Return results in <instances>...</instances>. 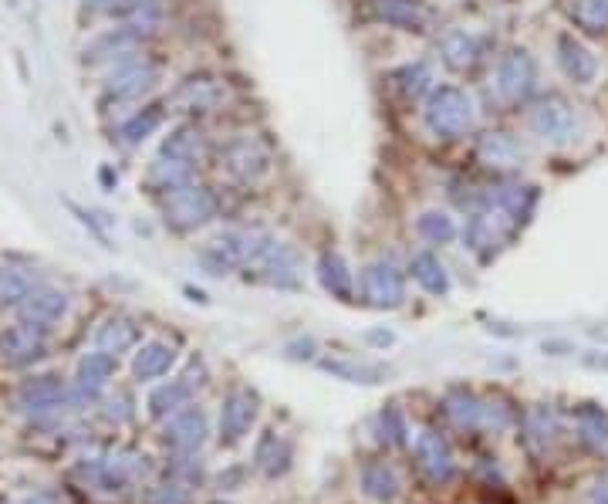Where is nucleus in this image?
I'll return each mask as SVG.
<instances>
[{
	"label": "nucleus",
	"instance_id": "obj_1",
	"mask_svg": "<svg viewBox=\"0 0 608 504\" xmlns=\"http://www.w3.org/2000/svg\"><path fill=\"white\" fill-rule=\"evenodd\" d=\"M423 122L433 136L440 139H463L470 136L477 112H473V99L456 85L429 88L426 105H423Z\"/></svg>",
	"mask_w": 608,
	"mask_h": 504
},
{
	"label": "nucleus",
	"instance_id": "obj_2",
	"mask_svg": "<svg viewBox=\"0 0 608 504\" xmlns=\"http://www.w3.org/2000/svg\"><path fill=\"white\" fill-rule=\"evenodd\" d=\"M274 237L267 231H257V227H244V231H223L220 237H213L203 251V258L213 264V271H234L244 268V264H257L271 251Z\"/></svg>",
	"mask_w": 608,
	"mask_h": 504
},
{
	"label": "nucleus",
	"instance_id": "obj_3",
	"mask_svg": "<svg viewBox=\"0 0 608 504\" xmlns=\"http://www.w3.org/2000/svg\"><path fill=\"white\" fill-rule=\"evenodd\" d=\"M163 217L180 234L200 231V227H207L217 217V197L207 187H200V183H186V187L169 190L163 197Z\"/></svg>",
	"mask_w": 608,
	"mask_h": 504
},
{
	"label": "nucleus",
	"instance_id": "obj_4",
	"mask_svg": "<svg viewBox=\"0 0 608 504\" xmlns=\"http://www.w3.org/2000/svg\"><path fill=\"white\" fill-rule=\"evenodd\" d=\"M527 129L538 139H544V143L565 146L578 132V112L565 95L548 92L541 99H534V105L527 109Z\"/></svg>",
	"mask_w": 608,
	"mask_h": 504
},
{
	"label": "nucleus",
	"instance_id": "obj_5",
	"mask_svg": "<svg viewBox=\"0 0 608 504\" xmlns=\"http://www.w3.org/2000/svg\"><path fill=\"white\" fill-rule=\"evenodd\" d=\"M514 231H517V224L504 214V210L487 207V210H480V214L470 217L467 231H463V241H467L473 254H480V258L487 261V258H494L507 241H511Z\"/></svg>",
	"mask_w": 608,
	"mask_h": 504
},
{
	"label": "nucleus",
	"instance_id": "obj_6",
	"mask_svg": "<svg viewBox=\"0 0 608 504\" xmlns=\"http://www.w3.org/2000/svg\"><path fill=\"white\" fill-rule=\"evenodd\" d=\"M534 82H538V65H534V58L527 55L524 48H511L504 58L497 61L494 88L507 105L524 102L527 95H531Z\"/></svg>",
	"mask_w": 608,
	"mask_h": 504
},
{
	"label": "nucleus",
	"instance_id": "obj_7",
	"mask_svg": "<svg viewBox=\"0 0 608 504\" xmlns=\"http://www.w3.org/2000/svg\"><path fill=\"white\" fill-rule=\"evenodd\" d=\"M257 410H261V400H257L254 389H247V386L230 389L220 406V444H227V447L240 444V440L250 433V427H254Z\"/></svg>",
	"mask_w": 608,
	"mask_h": 504
},
{
	"label": "nucleus",
	"instance_id": "obj_8",
	"mask_svg": "<svg viewBox=\"0 0 608 504\" xmlns=\"http://www.w3.org/2000/svg\"><path fill=\"white\" fill-rule=\"evenodd\" d=\"M362 295L379 312H392L406 302V278L392 261H372L362 271Z\"/></svg>",
	"mask_w": 608,
	"mask_h": 504
},
{
	"label": "nucleus",
	"instance_id": "obj_9",
	"mask_svg": "<svg viewBox=\"0 0 608 504\" xmlns=\"http://www.w3.org/2000/svg\"><path fill=\"white\" fill-rule=\"evenodd\" d=\"M159 82V65L149 58H125L112 68V75L105 78V95L119 102L142 99L149 88H156Z\"/></svg>",
	"mask_w": 608,
	"mask_h": 504
},
{
	"label": "nucleus",
	"instance_id": "obj_10",
	"mask_svg": "<svg viewBox=\"0 0 608 504\" xmlns=\"http://www.w3.org/2000/svg\"><path fill=\"white\" fill-rule=\"evenodd\" d=\"M48 349V329L38 325H11L7 332H0V362L4 366H31L34 359L44 356Z\"/></svg>",
	"mask_w": 608,
	"mask_h": 504
},
{
	"label": "nucleus",
	"instance_id": "obj_11",
	"mask_svg": "<svg viewBox=\"0 0 608 504\" xmlns=\"http://www.w3.org/2000/svg\"><path fill=\"white\" fill-rule=\"evenodd\" d=\"M223 99H227V88H223L220 78L190 75L169 95V105H173L176 112H213Z\"/></svg>",
	"mask_w": 608,
	"mask_h": 504
},
{
	"label": "nucleus",
	"instance_id": "obj_12",
	"mask_svg": "<svg viewBox=\"0 0 608 504\" xmlns=\"http://www.w3.org/2000/svg\"><path fill=\"white\" fill-rule=\"evenodd\" d=\"M207 413L200 406H183L180 413H173L166 423V444L176 450V454H196L207 440Z\"/></svg>",
	"mask_w": 608,
	"mask_h": 504
},
{
	"label": "nucleus",
	"instance_id": "obj_13",
	"mask_svg": "<svg viewBox=\"0 0 608 504\" xmlns=\"http://www.w3.org/2000/svg\"><path fill=\"white\" fill-rule=\"evenodd\" d=\"M416 461L433 484H446L456 471L453 450H450V444H446L443 433H436V430H423L416 437Z\"/></svg>",
	"mask_w": 608,
	"mask_h": 504
},
{
	"label": "nucleus",
	"instance_id": "obj_14",
	"mask_svg": "<svg viewBox=\"0 0 608 504\" xmlns=\"http://www.w3.org/2000/svg\"><path fill=\"white\" fill-rule=\"evenodd\" d=\"M558 65L561 72H565L575 85H592L595 75H598V58L592 55V48H588L585 41H578L575 34H558Z\"/></svg>",
	"mask_w": 608,
	"mask_h": 504
},
{
	"label": "nucleus",
	"instance_id": "obj_15",
	"mask_svg": "<svg viewBox=\"0 0 608 504\" xmlns=\"http://www.w3.org/2000/svg\"><path fill=\"white\" fill-rule=\"evenodd\" d=\"M17 312H21V322L38 325V329H51V325L68 315V295L55 288H34L31 295L17 305Z\"/></svg>",
	"mask_w": 608,
	"mask_h": 504
},
{
	"label": "nucleus",
	"instance_id": "obj_16",
	"mask_svg": "<svg viewBox=\"0 0 608 504\" xmlns=\"http://www.w3.org/2000/svg\"><path fill=\"white\" fill-rule=\"evenodd\" d=\"M112 373H115V356H109V352H88V356L78 362V383L68 393V400L75 403L95 400L98 389L109 383Z\"/></svg>",
	"mask_w": 608,
	"mask_h": 504
},
{
	"label": "nucleus",
	"instance_id": "obj_17",
	"mask_svg": "<svg viewBox=\"0 0 608 504\" xmlns=\"http://www.w3.org/2000/svg\"><path fill=\"white\" fill-rule=\"evenodd\" d=\"M65 400H68L65 383H61L58 376H51V373L28 379V383L21 386V393H17V403H21L28 413H48V410H58V406L65 403Z\"/></svg>",
	"mask_w": 608,
	"mask_h": 504
},
{
	"label": "nucleus",
	"instance_id": "obj_18",
	"mask_svg": "<svg viewBox=\"0 0 608 504\" xmlns=\"http://www.w3.org/2000/svg\"><path fill=\"white\" fill-rule=\"evenodd\" d=\"M440 55L446 61V68H453V72H470V68H477V61L484 58V41L477 38V34L470 31H446L440 38Z\"/></svg>",
	"mask_w": 608,
	"mask_h": 504
},
{
	"label": "nucleus",
	"instance_id": "obj_19",
	"mask_svg": "<svg viewBox=\"0 0 608 504\" xmlns=\"http://www.w3.org/2000/svg\"><path fill=\"white\" fill-rule=\"evenodd\" d=\"M271 159L254 139H237V143L227 146V170L237 176L240 183H257L267 173Z\"/></svg>",
	"mask_w": 608,
	"mask_h": 504
},
{
	"label": "nucleus",
	"instance_id": "obj_20",
	"mask_svg": "<svg viewBox=\"0 0 608 504\" xmlns=\"http://www.w3.org/2000/svg\"><path fill=\"white\" fill-rule=\"evenodd\" d=\"M477 159L490 170H517L524 163V149L507 132H484L477 139Z\"/></svg>",
	"mask_w": 608,
	"mask_h": 504
},
{
	"label": "nucleus",
	"instance_id": "obj_21",
	"mask_svg": "<svg viewBox=\"0 0 608 504\" xmlns=\"http://www.w3.org/2000/svg\"><path fill=\"white\" fill-rule=\"evenodd\" d=\"M139 325L125 315H112L102 322V329L95 332V346L98 352H109V356H122V352L139 346Z\"/></svg>",
	"mask_w": 608,
	"mask_h": 504
},
{
	"label": "nucleus",
	"instance_id": "obj_22",
	"mask_svg": "<svg viewBox=\"0 0 608 504\" xmlns=\"http://www.w3.org/2000/svg\"><path fill=\"white\" fill-rule=\"evenodd\" d=\"M264 268V281H271L274 288H298V254L288 244H271V251L257 261Z\"/></svg>",
	"mask_w": 608,
	"mask_h": 504
},
{
	"label": "nucleus",
	"instance_id": "obj_23",
	"mask_svg": "<svg viewBox=\"0 0 608 504\" xmlns=\"http://www.w3.org/2000/svg\"><path fill=\"white\" fill-rule=\"evenodd\" d=\"M193 400V383L190 379H169V383L156 386L149 393V413L156 420H169L173 413H180L183 406Z\"/></svg>",
	"mask_w": 608,
	"mask_h": 504
},
{
	"label": "nucleus",
	"instance_id": "obj_24",
	"mask_svg": "<svg viewBox=\"0 0 608 504\" xmlns=\"http://www.w3.org/2000/svg\"><path fill=\"white\" fill-rule=\"evenodd\" d=\"M318 281L321 288L328 291L332 298H338V302H352V271H348L345 258L338 251H325L318 258Z\"/></svg>",
	"mask_w": 608,
	"mask_h": 504
},
{
	"label": "nucleus",
	"instance_id": "obj_25",
	"mask_svg": "<svg viewBox=\"0 0 608 504\" xmlns=\"http://www.w3.org/2000/svg\"><path fill=\"white\" fill-rule=\"evenodd\" d=\"M176 362V349L169 346V342H146L136 359H132V376L139 379V383H149V379H159L166 376L169 369H173Z\"/></svg>",
	"mask_w": 608,
	"mask_h": 504
},
{
	"label": "nucleus",
	"instance_id": "obj_26",
	"mask_svg": "<svg viewBox=\"0 0 608 504\" xmlns=\"http://www.w3.org/2000/svg\"><path fill=\"white\" fill-rule=\"evenodd\" d=\"M443 406H446V417L460 430H484V400L473 396L470 389H450Z\"/></svg>",
	"mask_w": 608,
	"mask_h": 504
},
{
	"label": "nucleus",
	"instance_id": "obj_27",
	"mask_svg": "<svg viewBox=\"0 0 608 504\" xmlns=\"http://www.w3.org/2000/svg\"><path fill=\"white\" fill-rule=\"evenodd\" d=\"M375 14L386 24L399 31H426V11L419 7V0H372Z\"/></svg>",
	"mask_w": 608,
	"mask_h": 504
},
{
	"label": "nucleus",
	"instance_id": "obj_28",
	"mask_svg": "<svg viewBox=\"0 0 608 504\" xmlns=\"http://www.w3.org/2000/svg\"><path fill=\"white\" fill-rule=\"evenodd\" d=\"M254 464L261 467V474L267 477H281L291 467V444L284 437H277L274 430H267L264 437L257 440Z\"/></svg>",
	"mask_w": 608,
	"mask_h": 504
},
{
	"label": "nucleus",
	"instance_id": "obj_29",
	"mask_svg": "<svg viewBox=\"0 0 608 504\" xmlns=\"http://www.w3.org/2000/svg\"><path fill=\"white\" fill-rule=\"evenodd\" d=\"M34 288H38V278L28 268L0 261V308H17Z\"/></svg>",
	"mask_w": 608,
	"mask_h": 504
},
{
	"label": "nucleus",
	"instance_id": "obj_30",
	"mask_svg": "<svg viewBox=\"0 0 608 504\" xmlns=\"http://www.w3.org/2000/svg\"><path fill=\"white\" fill-rule=\"evenodd\" d=\"M575 427L578 440L592 450L608 447V413L598 403H581L575 410Z\"/></svg>",
	"mask_w": 608,
	"mask_h": 504
},
{
	"label": "nucleus",
	"instance_id": "obj_31",
	"mask_svg": "<svg viewBox=\"0 0 608 504\" xmlns=\"http://www.w3.org/2000/svg\"><path fill=\"white\" fill-rule=\"evenodd\" d=\"M409 271H413V281L426 291V295L443 298L446 291H450V274H446V268L436 254H416V258L409 261Z\"/></svg>",
	"mask_w": 608,
	"mask_h": 504
},
{
	"label": "nucleus",
	"instance_id": "obj_32",
	"mask_svg": "<svg viewBox=\"0 0 608 504\" xmlns=\"http://www.w3.org/2000/svg\"><path fill=\"white\" fill-rule=\"evenodd\" d=\"M193 163H183V159H173V156H156V163H152L149 170V183L156 190H180L186 183H193Z\"/></svg>",
	"mask_w": 608,
	"mask_h": 504
},
{
	"label": "nucleus",
	"instance_id": "obj_33",
	"mask_svg": "<svg viewBox=\"0 0 608 504\" xmlns=\"http://www.w3.org/2000/svg\"><path fill=\"white\" fill-rule=\"evenodd\" d=\"M524 437L538 454L548 450L554 444V437H558V417H554V410H548V406H531L524 417Z\"/></svg>",
	"mask_w": 608,
	"mask_h": 504
},
{
	"label": "nucleus",
	"instance_id": "obj_34",
	"mask_svg": "<svg viewBox=\"0 0 608 504\" xmlns=\"http://www.w3.org/2000/svg\"><path fill=\"white\" fill-rule=\"evenodd\" d=\"M159 156H173V159H183V163H200L203 156V136L196 126H176L173 132L166 136L163 149H159Z\"/></svg>",
	"mask_w": 608,
	"mask_h": 504
},
{
	"label": "nucleus",
	"instance_id": "obj_35",
	"mask_svg": "<svg viewBox=\"0 0 608 504\" xmlns=\"http://www.w3.org/2000/svg\"><path fill=\"white\" fill-rule=\"evenodd\" d=\"M325 373H332L345 383H362V386H372V383H382L389 376L386 366H369V362H345V359H325L321 362Z\"/></svg>",
	"mask_w": 608,
	"mask_h": 504
},
{
	"label": "nucleus",
	"instance_id": "obj_36",
	"mask_svg": "<svg viewBox=\"0 0 608 504\" xmlns=\"http://www.w3.org/2000/svg\"><path fill=\"white\" fill-rule=\"evenodd\" d=\"M362 491H365V498L386 504L399 494V477L389 464H369L362 471Z\"/></svg>",
	"mask_w": 608,
	"mask_h": 504
},
{
	"label": "nucleus",
	"instance_id": "obj_37",
	"mask_svg": "<svg viewBox=\"0 0 608 504\" xmlns=\"http://www.w3.org/2000/svg\"><path fill=\"white\" fill-rule=\"evenodd\" d=\"M136 41H139L136 34H132L122 24V28H115L109 34H102L98 41H92V48H85V61H88V65H98V61H112L115 55H125V51H129Z\"/></svg>",
	"mask_w": 608,
	"mask_h": 504
},
{
	"label": "nucleus",
	"instance_id": "obj_38",
	"mask_svg": "<svg viewBox=\"0 0 608 504\" xmlns=\"http://www.w3.org/2000/svg\"><path fill=\"white\" fill-rule=\"evenodd\" d=\"M163 119H166L163 105H149V109L136 112V116H132V119L119 129L122 143H125V146H136V143H142V139H149L152 132L163 126Z\"/></svg>",
	"mask_w": 608,
	"mask_h": 504
},
{
	"label": "nucleus",
	"instance_id": "obj_39",
	"mask_svg": "<svg viewBox=\"0 0 608 504\" xmlns=\"http://www.w3.org/2000/svg\"><path fill=\"white\" fill-rule=\"evenodd\" d=\"M416 231L429 244H450L456 237V224L450 214H443V210H426V214L416 220Z\"/></svg>",
	"mask_w": 608,
	"mask_h": 504
},
{
	"label": "nucleus",
	"instance_id": "obj_40",
	"mask_svg": "<svg viewBox=\"0 0 608 504\" xmlns=\"http://www.w3.org/2000/svg\"><path fill=\"white\" fill-rule=\"evenodd\" d=\"M575 21L585 34H605L608 31V0H578Z\"/></svg>",
	"mask_w": 608,
	"mask_h": 504
},
{
	"label": "nucleus",
	"instance_id": "obj_41",
	"mask_svg": "<svg viewBox=\"0 0 608 504\" xmlns=\"http://www.w3.org/2000/svg\"><path fill=\"white\" fill-rule=\"evenodd\" d=\"M392 78H396V85L409 95V99H416V95L429 92L433 72H429V65H423V61H413V65H402Z\"/></svg>",
	"mask_w": 608,
	"mask_h": 504
},
{
	"label": "nucleus",
	"instance_id": "obj_42",
	"mask_svg": "<svg viewBox=\"0 0 608 504\" xmlns=\"http://www.w3.org/2000/svg\"><path fill=\"white\" fill-rule=\"evenodd\" d=\"M406 420H402V413L396 406H386V410L379 413V437L386 440V444H406Z\"/></svg>",
	"mask_w": 608,
	"mask_h": 504
},
{
	"label": "nucleus",
	"instance_id": "obj_43",
	"mask_svg": "<svg viewBox=\"0 0 608 504\" xmlns=\"http://www.w3.org/2000/svg\"><path fill=\"white\" fill-rule=\"evenodd\" d=\"M105 420L112 423H129L132 420V396L129 393H115L109 396V403H105Z\"/></svg>",
	"mask_w": 608,
	"mask_h": 504
},
{
	"label": "nucleus",
	"instance_id": "obj_44",
	"mask_svg": "<svg viewBox=\"0 0 608 504\" xmlns=\"http://www.w3.org/2000/svg\"><path fill=\"white\" fill-rule=\"evenodd\" d=\"M166 0H119L115 14H139V11H159Z\"/></svg>",
	"mask_w": 608,
	"mask_h": 504
},
{
	"label": "nucleus",
	"instance_id": "obj_45",
	"mask_svg": "<svg viewBox=\"0 0 608 504\" xmlns=\"http://www.w3.org/2000/svg\"><path fill=\"white\" fill-rule=\"evenodd\" d=\"M585 504H608V471L592 484V491H588V501Z\"/></svg>",
	"mask_w": 608,
	"mask_h": 504
},
{
	"label": "nucleus",
	"instance_id": "obj_46",
	"mask_svg": "<svg viewBox=\"0 0 608 504\" xmlns=\"http://www.w3.org/2000/svg\"><path fill=\"white\" fill-rule=\"evenodd\" d=\"M365 339L375 342V346H389V342H392V332H369Z\"/></svg>",
	"mask_w": 608,
	"mask_h": 504
},
{
	"label": "nucleus",
	"instance_id": "obj_47",
	"mask_svg": "<svg viewBox=\"0 0 608 504\" xmlns=\"http://www.w3.org/2000/svg\"><path fill=\"white\" fill-rule=\"evenodd\" d=\"M21 504H61V501L51 498V494H34V498H24Z\"/></svg>",
	"mask_w": 608,
	"mask_h": 504
}]
</instances>
